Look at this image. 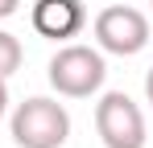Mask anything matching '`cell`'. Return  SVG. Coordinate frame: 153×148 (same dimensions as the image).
<instances>
[{"mask_svg": "<svg viewBox=\"0 0 153 148\" xmlns=\"http://www.w3.org/2000/svg\"><path fill=\"white\" fill-rule=\"evenodd\" d=\"M13 140L17 148H62L71 140V115L58 99H46V95H33L25 103L13 107Z\"/></svg>", "mask_w": 153, "mask_h": 148, "instance_id": "6da1fadb", "label": "cell"}, {"mask_svg": "<svg viewBox=\"0 0 153 148\" xmlns=\"http://www.w3.org/2000/svg\"><path fill=\"white\" fill-rule=\"evenodd\" d=\"M50 86L62 99H91L108 78V62H103V49L91 45H62L50 58Z\"/></svg>", "mask_w": 153, "mask_h": 148, "instance_id": "7a4b0ae2", "label": "cell"}, {"mask_svg": "<svg viewBox=\"0 0 153 148\" xmlns=\"http://www.w3.org/2000/svg\"><path fill=\"white\" fill-rule=\"evenodd\" d=\"M95 45L103 53H116V58H132L149 45V17L141 8H128V4H108L95 12Z\"/></svg>", "mask_w": 153, "mask_h": 148, "instance_id": "3957f363", "label": "cell"}, {"mask_svg": "<svg viewBox=\"0 0 153 148\" xmlns=\"http://www.w3.org/2000/svg\"><path fill=\"white\" fill-rule=\"evenodd\" d=\"M95 132H100L103 148H145L149 140L145 115L124 91H108L95 103Z\"/></svg>", "mask_w": 153, "mask_h": 148, "instance_id": "277c9868", "label": "cell"}, {"mask_svg": "<svg viewBox=\"0 0 153 148\" xmlns=\"http://www.w3.org/2000/svg\"><path fill=\"white\" fill-rule=\"evenodd\" d=\"M87 25L83 0H37L33 4V29L50 41H66Z\"/></svg>", "mask_w": 153, "mask_h": 148, "instance_id": "5b68a950", "label": "cell"}, {"mask_svg": "<svg viewBox=\"0 0 153 148\" xmlns=\"http://www.w3.org/2000/svg\"><path fill=\"white\" fill-rule=\"evenodd\" d=\"M21 58H25L21 41H17L13 33H4V29H0V78H13V74L21 70Z\"/></svg>", "mask_w": 153, "mask_h": 148, "instance_id": "8992f818", "label": "cell"}, {"mask_svg": "<svg viewBox=\"0 0 153 148\" xmlns=\"http://www.w3.org/2000/svg\"><path fill=\"white\" fill-rule=\"evenodd\" d=\"M17 4H21V0H0V21H8V17L17 12Z\"/></svg>", "mask_w": 153, "mask_h": 148, "instance_id": "52a82bcc", "label": "cell"}, {"mask_svg": "<svg viewBox=\"0 0 153 148\" xmlns=\"http://www.w3.org/2000/svg\"><path fill=\"white\" fill-rule=\"evenodd\" d=\"M8 111V78H0V115Z\"/></svg>", "mask_w": 153, "mask_h": 148, "instance_id": "ba28073f", "label": "cell"}, {"mask_svg": "<svg viewBox=\"0 0 153 148\" xmlns=\"http://www.w3.org/2000/svg\"><path fill=\"white\" fill-rule=\"evenodd\" d=\"M145 99H149V103H153V66H149V70H145Z\"/></svg>", "mask_w": 153, "mask_h": 148, "instance_id": "9c48e42d", "label": "cell"}, {"mask_svg": "<svg viewBox=\"0 0 153 148\" xmlns=\"http://www.w3.org/2000/svg\"><path fill=\"white\" fill-rule=\"evenodd\" d=\"M149 4H153V0H149Z\"/></svg>", "mask_w": 153, "mask_h": 148, "instance_id": "30bf717a", "label": "cell"}]
</instances>
